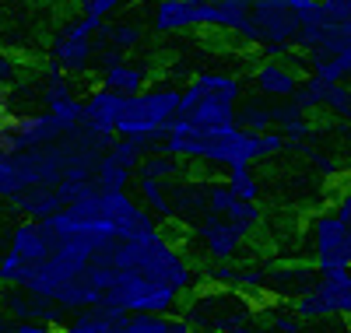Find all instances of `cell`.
<instances>
[{
	"label": "cell",
	"instance_id": "obj_1",
	"mask_svg": "<svg viewBox=\"0 0 351 333\" xmlns=\"http://www.w3.org/2000/svg\"><path fill=\"white\" fill-rule=\"evenodd\" d=\"M158 151H169L186 165H200L208 172H232L243 165H260V134L232 127H197L186 119H176L162 137Z\"/></svg>",
	"mask_w": 351,
	"mask_h": 333
},
{
	"label": "cell",
	"instance_id": "obj_2",
	"mask_svg": "<svg viewBox=\"0 0 351 333\" xmlns=\"http://www.w3.org/2000/svg\"><path fill=\"white\" fill-rule=\"evenodd\" d=\"M263 221L260 200H236L228 210H208L186 225V246L211 263H232Z\"/></svg>",
	"mask_w": 351,
	"mask_h": 333
},
{
	"label": "cell",
	"instance_id": "obj_3",
	"mask_svg": "<svg viewBox=\"0 0 351 333\" xmlns=\"http://www.w3.org/2000/svg\"><path fill=\"white\" fill-rule=\"evenodd\" d=\"M295 60L302 71L324 81H351V28L334 21L324 4H313L299 18Z\"/></svg>",
	"mask_w": 351,
	"mask_h": 333
},
{
	"label": "cell",
	"instance_id": "obj_4",
	"mask_svg": "<svg viewBox=\"0 0 351 333\" xmlns=\"http://www.w3.org/2000/svg\"><path fill=\"white\" fill-rule=\"evenodd\" d=\"M180 92L183 84L176 81H152L137 95H127L116 119V137H127L144 151H158L162 137L180 116Z\"/></svg>",
	"mask_w": 351,
	"mask_h": 333
},
{
	"label": "cell",
	"instance_id": "obj_5",
	"mask_svg": "<svg viewBox=\"0 0 351 333\" xmlns=\"http://www.w3.org/2000/svg\"><path fill=\"white\" fill-rule=\"evenodd\" d=\"M243 99H246L243 77L228 71H200L183 84L176 119H186L197 127H232Z\"/></svg>",
	"mask_w": 351,
	"mask_h": 333
},
{
	"label": "cell",
	"instance_id": "obj_6",
	"mask_svg": "<svg viewBox=\"0 0 351 333\" xmlns=\"http://www.w3.org/2000/svg\"><path fill=\"white\" fill-rule=\"evenodd\" d=\"M186 326L193 333H232L253 319H260V306L253 295L225 288V284H197L180 306Z\"/></svg>",
	"mask_w": 351,
	"mask_h": 333
},
{
	"label": "cell",
	"instance_id": "obj_7",
	"mask_svg": "<svg viewBox=\"0 0 351 333\" xmlns=\"http://www.w3.org/2000/svg\"><path fill=\"white\" fill-rule=\"evenodd\" d=\"M302 11L288 8L285 0H253L250 25L239 39L243 49H256L260 56H295Z\"/></svg>",
	"mask_w": 351,
	"mask_h": 333
},
{
	"label": "cell",
	"instance_id": "obj_8",
	"mask_svg": "<svg viewBox=\"0 0 351 333\" xmlns=\"http://www.w3.org/2000/svg\"><path fill=\"white\" fill-rule=\"evenodd\" d=\"M309 249L316 274H334V270H351V221L337 210H319L309 218Z\"/></svg>",
	"mask_w": 351,
	"mask_h": 333
},
{
	"label": "cell",
	"instance_id": "obj_9",
	"mask_svg": "<svg viewBox=\"0 0 351 333\" xmlns=\"http://www.w3.org/2000/svg\"><path fill=\"white\" fill-rule=\"evenodd\" d=\"M46 260V235L39 221H18L4 253H0V284L4 288H25Z\"/></svg>",
	"mask_w": 351,
	"mask_h": 333
},
{
	"label": "cell",
	"instance_id": "obj_10",
	"mask_svg": "<svg viewBox=\"0 0 351 333\" xmlns=\"http://www.w3.org/2000/svg\"><path fill=\"white\" fill-rule=\"evenodd\" d=\"M302 323H324V319H351V270L334 274H316V284L291 301Z\"/></svg>",
	"mask_w": 351,
	"mask_h": 333
},
{
	"label": "cell",
	"instance_id": "obj_11",
	"mask_svg": "<svg viewBox=\"0 0 351 333\" xmlns=\"http://www.w3.org/2000/svg\"><path fill=\"white\" fill-rule=\"evenodd\" d=\"M144 158V147L127 140V137H112L109 147L99 155L95 162V190L102 193H120V190H130L134 179H137V165Z\"/></svg>",
	"mask_w": 351,
	"mask_h": 333
},
{
	"label": "cell",
	"instance_id": "obj_12",
	"mask_svg": "<svg viewBox=\"0 0 351 333\" xmlns=\"http://www.w3.org/2000/svg\"><path fill=\"white\" fill-rule=\"evenodd\" d=\"M291 102L302 106L306 112H327L334 119L351 123V81H324L316 74H302Z\"/></svg>",
	"mask_w": 351,
	"mask_h": 333
},
{
	"label": "cell",
	"instance_id": "obj_13",
	"mask_svg": "<svg viewBox=\"0 0 351 333\" xmlns=\"http://www.w3.org/2000/svg\"><path fill=\"white\" fill-rule=\"evenodd\" d=\"M302 74L306 71L295 56H260L250 71V84H253V95L271 99V102H285V99L295 95Z\"/></svg>",
	"mask_w": 351,
	"mask_h": 333
},
{
	"label": "cell",
	"instance_id": "obj_14",
	"mask_svg": "<svg viewBox=\"0 0 351 333\" xmlns=\"http://www.w3.org/2000/svg\"><path fill=\"white\" fill-rule=\"evenodd\" d=\"M95 77L102 88L116 95H137L141 88L152 84V64H141V60H127L123 53H112V49H99L95 60Z\"/></svg>",
	"mask_w": 351,
	"mask_h": 333
},
{
	"label": "cell",
	"instance_id": "obj_15",
	"mask_svg": "<svg viewBox=\"0 0 351 333\" xmlns=\"http://www.w3.org/2000/svg\"><path fill=\"white\" fill-rule=\"evenodd\" d=\"M148 25L158 36L200 32V28H208V0H155Z\"/></svg>",
	"mask_w": 351,
	"mask_h": 333
},
{
	"label": "cell",
	"instance_id": "obj_16",
	"mask_svg": "<svg viewBox=\"0 0 351 333\" xmlns=\"http://www.w3.org/2000/svg\"><path fill=\"white\" fill-rule=\"evenodd\" d=\"M95 60H99V36H71L56 28V39L49 46V64H56L71 77H81L95 71Z\"/></svg>",
	"mask_w": 351,
	"mask_h": 333
},
{
	"label": "cell",
	"instance_id": "obj_17",
	"mask_svg": "<svg viewBox=\"0 0 351 333\" xmlns=\"http://www.w3.org/2000/svg\"><path fill=\"white\" fill-rule=\"evenodd\" d=\"M120 109H123V95H116V92H109V88L95 84L92 92L84 95V102H81V127L99 134V137H116Z\"/></svg>",
	"mask_w": 351,
	"mask_h": 333
},
{
	"label": "cell",
	"instance_id": "obj_18",
	"mask_svg": "<svg viewBox=\"0 0 351 333\" xmlns=\"http://www.w3.org/2000/svg\"><path fill=\"white\" fill-rule=\"evenodd\" d=\"M313 284H316V267H306V263H267V288H263V295H271V298L281 295V301L285 298L295 301Z\"/></svg>",
	"mask_w": 351,
	"mask_h": 333
},
{
	"label": "cell",
	"instance_id": "obj_19",
	"mask_svg": "<svg viewBox=\"0 0 351 333\" xmlns=\"http://www.w3.org/2000/svg\"><path fill=\"white\" fill-rule=\"evenodd\" d=\"M11 210L25 221H46L56 210L64 207V200L56 197V186H28L25 193H18L14 200H8Z\"/></svg>",
	"mask_w": 351,
	"mask_h": 333
},
{
	"label": "cell",
	"instance_id": "obj_20",
	"mask_svg": "<svg viewBox=\"0 0 351 333\" xmlns=\"http://www.w3.org/2000/svg\"><path fill=\"white\" fill-rule=\"evenodd\" d=\"M144 25L137 18H112L102 21V32H99V49H112V53H134L144 46Z\"/></svg>",
	"mask_w": 351,
	"mask_h": 333
},
{
	"label": "cell",
	"instance_id": "obj_21",
	"mask_svg": "<svg viewBox=\"0 0 351 333\" xmlns=\"http://www.w3.org/2000/svg\"><path fill=\"white\" fill-rule=\"evenodd\" d=\"M274 130H281V137L291 144H302V140H313L316 134V123H313V112H306L302 106H295L291 99L285 102H274Z\"/></svg>",
	"mask_w": 351,
	"mask_h": 333
},
{
	"label": "cell",
	"instance_id": "obj_22",
	"mask_svg": "<svg viewBox=\"0 0 351 333\" xmlns=\"http://www.w3.org/2000/svg\"><path fill=\"white\" fill-rule=\"evenodd\" d=\"M112 333H193L183 316H152V312H123Z\"/></svg>",
	"mask_w": 351,
	"mask_h": 333
},
{
	"label": "cell",
	"instance_id": "obj_23",
	"mask_svg": "<svg viewBox=\"0 0 351 333\" xmlns=\"http://www.w3.org/2000/svg\"><path fill=\"white\" fill-rule=\"evenodd\" d=\"M134 190L137 200L158 225H172V204H169V179H148V175H137L134 179Z\"/></svg>",
	"mask_w": 351,
	"mask_h": 333
},
{
	"label": "cell",
	"instance_id": "obj_24",
	"mask_svg": "<svg viewBox=\"0 0 351 333\" xmlns=\"http://www.w3.org/2000/svg\"><path fill=\"white\" fill-rule=\"evenodd\" d=\"M236 123L250 134H263V130H274V102L271 99H243L239 112H236Z\"/></svg>",
	"mask_w": 351,
	"mask_h": 333
},
{
	"label": "cell",
	"instance_id": "obj_25",
	"mask_svg": "<svg viewBox=\"0 0 351 333\" xmlns=\"http://www.w3.org/2000/svg\"><path fill=\"white\" fill-rule=\"evenodd\" d=\"M186 172V162H180L169 151H144V158L137 165V175H148V179H176Z\"/></svg>",
	"mask_w": 351,
	"mask_h": 333
},
{
	"label": "cell",
	"instance_id": "obj_26",
	"mask_svg": "<svg viewBox=\"0 0 351 333\" xmlns=\"http://www.w3.org/2000/svg\"><path fill=\"white\" fill-rule=\"evenodd\" d=\"M263 326H267L271 333H302L306 330V323L299 319V312L291 309V306H285V301H271L267 309H263Z\"/></svg>",
	"mask_w": 351,
	"mask_h": 333
},
{
	"label": "cell",
	"instance_id": "obj_27",
	"mask_svg": "<svg viewBox=\"0 0 351 333\" xmlns=\"http://www.w3.org/2000/svg\"><path fill=\"white\" fill-rule=\"evenodd\" d=\"M225 183L232 186V193H236L239 200H260V193H263V186H260V179H256L253 165H243V169L225 172Z\"/></svg>",
	"mask_w": 351,
	"mask_h": 333
},
{
	"label": "cell",
	"instance_id": "obj_28",
	"mask_svg": "<svg viewBox=\"0 0 351 333\" xmlns=\"http://www.w3.org/2000/svg\"><path fill=\"white\" fill-rule=\"evenodd\" d=\"M77 4V11H84V14H92V18H99V21H109V18H120L134 0H74Z\"/></svg>",
	"mask_w": 351,
	"mask_h": 333
},
{
	"label": "cell",
	"instance_id": "obj_29",
	"mask_svg": "<svg viewBox=\"0 0 351 333\" xmlns=\"http://www.w3.org/2000/svg\"><path fill=\"white\" fill-rule=\"evenodd\" d=\"M319 4H324V11H327L334 21H341V25L351 28V0H319Z\"/></svg>",
	"mask_w": 351,
	"mask_h": 333
},
{
	"label": "cell",
	"instance_id": "obj_30",
	"mask_svg": "<svg viewBox=\"0 0 351 333\" xmlns=\"http://www.w3.org/2000/svg\"><path fill=\"white\" fill-rule=\"evenodd\" d=\"M334 210L341 218H348L351 221V186H344V190H337V200H334Z\"/></svg>",
	"mask_w": 351,
	"mask_h": 333
},
{
	"label": "cell",
	"instance_id": "obj_31",
	"mask_svg": "<svg viewBox=\"0 0 351 333\" xmlns=\"http://www.w3.org/2000/svg\"><path fill=\"white\" fill-rule=\"evenodd\" d=\"M306 333V330H302ZM309 333H351L348 330V319H324L316 330H309Z\"/></svg>",
	"mask_w": 351,
	"mask_h": 333
},
{
	"label": "cell",
	"instance_id": "obj_32",
	"mask_svg": "<svg viewBox=\"0 0 351 333\" xmlns=\"http://www.w3.org/2000/svg\"><path fill=\"white\" fill-rule=\"evenodd\" d=\"M288 8H295V11H309L313 4H319V0H285Z\"/></svg>",
	"mask_w": 351,
	"mask_h": 333
},
{
	"label": "cell",
	"instance_id": "obj_33",
	"mask_svg": "<svg viewBox=\"0 0 351 333\" xmlns=\"http://www.w3.org/2000/svg\"><path fill=\"white\" fill-rule=\"evenodd\" d=\"M4 92H8V84H4V77H0V102H4Z\"/></svg>",
	"mask_w": 351,
	"mask_h": 333
},
{
	"label": "cell",
	"instance_id": "obj_34",
	"mask_svg": "<svg viewBox=\"0 0 351 333\" xmlns=\"http://www.w3.org/2000/svg\"><path fill=\"white\" fill-rule=\"evenodd\" d=\"M0 295H4V284H0Z\"/></svg>",
	"mask_w": 351,
	"mask_h": 333
},
{
	"label": "cell",
	"instance_id": "obj_35",
	"mask_svg": "<svg viewBox=\"0 0 351 333\" xmlns=\"http://www.w3.org/2000/svg\"><path fill=\"white\" fill-rule=\"evenodd\" d=\"M0 112H4V102H0Z\"/></svg>",
	"mask_w": 351,
	"mask_h": 333
},
{
	"label": "cell",
	"instance_id": "obj_36",
	"mask_svg": "<svg viewBox=\"0 0 351 333\" xmlns=\"http://www.w3.org/2000/svg\"><path fill=\"white\" fill-rule=\"evenodd\" d=\"M348 330H351V319H348Z\"/></svg>",
	"mask_w": 351,
	"mask_h": 333
}]
</instances>
